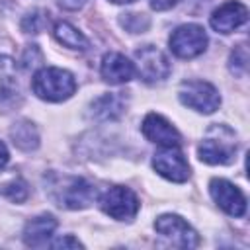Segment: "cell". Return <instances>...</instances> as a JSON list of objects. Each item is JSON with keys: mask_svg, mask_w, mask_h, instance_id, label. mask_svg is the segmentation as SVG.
I'll use <instances>...</instances> for the list:
<instances>
[{"mask_svg": "<svg viewBox=\"0 0 250 250\" xmlns=\"http://www.w3.org/2000/svg\"><path fill=\"white\" fill-rule=\"evenodd\" d=\"M141 129H143V135L158 146H180L182 145L180 131L166 117H162L158 113H148L143 119Z\"/></svg>", "mask_w": 250, "mask_h": 250, "instance_id": "11", "label": "cell"}, {"mask_svg": "<svg viewBox=\"0 0 250 250\" xmlns=\"http://www.w3.org/2000/svg\"><path fill=\"white\" fill-rule=\"evenodd\" d=\"M0 195H4L6 199L10 201H16V203H21L29 197V186L25 180L21 178H14L6 184H0Z\"/></svg>", "mask_w": 250, "mask_h": 250, "instance_id": "19", "label": "cell"}, {"mask_svg": "<svg viewBox=\"0 0 250 250\" xmlns=\"http://www.w3.org/2000/svg\"><path fill=\"white\" fill-rule=\"evenodd\" d=\"M20 92L18 66L8 55H0V102H8Z\"/></svg>", "mask_w": 250, "mask_h": 250, "instance_id": "16", "label": "cell"}, {"mask_svg": "<svg viewBox=\"0 0 250 250\" xmlns=\"http://www.w3.org/2000/svg\"><path fill=\"white\" fill-rule=\"evenodd\" d=\"M209 191L211 197L215 199V203L230 217H242L246 213V197L244 193L230 184L229 180L223 178H213L209 184Z\"/></svg>", "mask_w": 250, "mask_h": 250, "instance_id": "10", "label": "cell"}, {"mask_svg": "<svg viewBox=\"0 0 250 250\" xmlns=\"http://www.w3.org/2000/svg\"><path fill=\"white\" fill-rule=\"evenodd\" d=\"M236 135L229 125L215 123L207 129L197 154L205 164H230L236 156Z\"/></svg>", "mask_w": 250, "mask_h": 250, "instance_id": "2", "label": "cell"}, {"mask_svg": "<svg viewBox=\"0 0 250 250\" xmlns=\"http://www.w3.org/2000/svg\"><path fill=\"white\" fill-rule=\"evenodd\" d=\"M154 229L160 236H164L170 244H174L178 248H195V246H199L197 232L180 215H172V213L160 215L154 221Z\"/></svg>", "mask_w": 250, "mask_h": 250, "instance_id": "8", "label": "cell"}, {"mask_svg": "<svg viewBox=\"0 0 250 250\" xmlns=\"http://www.w3.org/2000/svg\"><path fill=\"white\" fill-rule=\"evenodd\" d=\"M49 246H53V248H82V242H78L74 236L66 234V236H61V238L49 242Z\"/></svg>", "mask_w": 250, "mask_h": 250, "instance_id": "23", "label": "cell"}, {"mask_svg": "<svg viewBox=\"0 0 250 250\" xmlns=\"http://www.w3.org/2000/svg\"><path fill=\"white\" fill-rule=\"evenodd\" d=\"M8 158H10V154H8V148H6V145L0 141V168H4V166L8 164Z\"/></svg>", "mask_w": 250, "mask_h": 250, "instance_id": "25", "label": "cell"}, {"mask_svg": "<svg viewBox=\"0 0 250 250\" xmlns=\"http://www.w3.org/2000/svg\"><path fill=\"white\" fill-rule=\"evenodd\" d=\"M53 35L66 49H74V51L88 49V39L84 37V33L80 29H76L72 23H68V21H59L53 27Z\"/></svg>", "mask_w": 250, "mask_h": 250, "instance_id": "17", "label": "cell"}, {"mask_svg": "<svg viewBox=\"0 0 250 250\" xmlns=\"http://www.w3.org/2000/svg\"><path fill=\"white\" fill-rule=\"evenodd\" d=\"M47 191L49 197L64 209H86L96 199V188L78 176H51Z\"/></svg>", "mask_w": 250, "mask_h": 250, "instance_id": "1", "label": "cell"}, {"mask_svg": "<svg viewBox=\"0 0 250 250\" xmlns=\"http://www.w3.org/2000/svg\"><path fill=\"white\" fill-rule=\"evenodd\" d=\"M31 90L37 98L45 102H64L76 92V80L64 68L45 66L35 72L31 80Z\"/></svg>", "mask_w": 250, "mask_h": 250, "instance_id": "3", "label": "cell"}, {"mask_svg": "<svg viewBox=\"0 0 250 250\" xmlns=\"http://www.w3.org/2000/svg\"><path fill=\"white\" fill-rule=\"evenodd\" d=\"M10 137H12V143L21 148V150H33L39 146V135H37V129L33 127V123L21 119L18 123L12 125L10 129Z\"/></svg>", "mask_w": 250, "mask_h": 250, "instance_id": "18", "label": "cell"}, {"mask_svg": "<svg viewBox=\"0 0 250 250\" xmlns=\"http://www.w3.org/2000/svg\"><path fill=\"white\" fill-rule=\"evenodd\" d=\"M178 98L184 105L199 113H213L221 105L219 90L205 80H184L180 84Z\"/></svg>", "mask_w": 250, "mask_h": 250, "instance_id": "4", "label": "cell"}, {"mask_svg": "<svg viewBox=\"0 0 250 250\" xmlns=\"http://www.w3.org/2000/svg\"><path fill=\"white\" fill-rule=\"evenodd\" d=\"M119 23H121L127 31H131V33H143V31L148 29L150 20H148V16H145V14H123V18L119 20Z\"/></svg>", "mask_w": 250, "mask_h": 250, "instance_id": "22", "label": "cell"}, {"mask_svg": "<svg viewBox=\"0 0 250 250\" xmlns=\"http://www.w3.org/2000/svg\"><path fill=\"white\" fill-rule=\"evenodd\" d=\"M57 229V219L49 213H41L27 221L23 229V242L31 248H43L49 246V240Z\"/></svg>", "mask_w": 250, "mask_h": 250, "instance_id": "15", "label": "cell"}, {"mask_svg": "<svg viewBox=\"0 0 250 250\" xmlns=\"http://www.w3.org/2000/svg\"><path fill=\"white\" fill-rule=\"evenodd\" d=\"M100 207L115 221H131L139 213V199L129 188L113 186L102 193Z\"/></svg>", "mask_w": 250, "mask_h": 250, "instance_id": "7", "label": "cell"}, {"mask_svg": "<svg viewBox=\"0 0 250 250\" xmlns=\"http://www.w3.org/2000/svg\"><path fill=\"white\" fill-rule=\"evenodd\" d=\"M100 74L107 84H125L135 74V64L121 53H105L100 64Z\"/></svg>", "mask_w": 250, "mask_h": 250, "instance_id": "13", "label": "cell"}, {"mask_svg": "<svg viewBox=\"0 0 250 250\" xmlns=\"http://www.w3.org/2000/svg\"><path fill=\"white\" fill-rule=\"evenodd\" d=\"M176 4H178V0H150V8H152V10H158V12L170 10V8L176 6Z\"/></svg>", "mask_w": 250, "mask_h": 250, "instance_id": "24", "label": "cell"}, {"mask_svg": "<svg viewBox=\"0 0 250 250\" xmlns=\"http://www.w3.org/2000/svg\"><path fill=\"white\" fill-rule=\"evenodd\" d=\"M47 23H49V14H45L43 10H33L31 14L23 16L21 31L23 33H39V31H43V27Z\"/></svg>", "mask_w": 250, "mask_h": 250, "instance_id": "21", "label": "cell"}, {"mask_svg": "<svg viewBox=\"0 0 250 250\" xmlns=\"http://www.w3.org/2000/svg\"><path fill=\"white\" fill-rule=\"evenodd\" d=\"M80 2H82V0H80Z\"/></svg>", "mask_w": 250, "mask_h": 250, "instance_id": "27", "label": "cell"}, {"mask_svg": "<svg viewBox=\"0 0 250 250\" xmlns=\"http://www.w3.org/2000/svg\"><path fill=\"white\" fill-rule=\"evenodd\" d=\"M113 4H129V2H135V0H109Z\"/></svg>", "mask_w": 250, "mask_h": 250, "instance_id": "26", "label": "cell"}, {"mask_svg": "<svg viewBox=\"0 0 250 250\" xmlns=\"http://www.w3.org/2000/svg\"><path fill=\"white\" fill-rule=\"evenodd\" d=\"M229 68L236 76H244L248 70V47L246 43H240L232 49L230 59H229Z\"/></svg>", "mask_w": 250, "mask_h": 250, "instance_id": "20", "label": "cell"}, {"mask_svg": "<svg viewBox=\"0 0 250 250\" xmlns=\"http://www.w3.org/2000/svg\"><path fill=\"white\" fill-rule=\"evenodd\" d=\"M135 62H137V74L143 82L154 84L162 82L170 74V61L168 57L154 45H145L135 51Z\"/></svg>", "mask_w": 250, "mask_h": 250, "instance_id": "6", "label": "cell"}, {"mask_svg": "<svg viewBox=\"0 0 250 250\" xmlns=\"http://www.w3.org/2000/svg\"><path fill=\"white\" fill-rule=\"evenodd\" d=\"M152 166L162 178L176 184H182L189 178V164L178 146H162L154 154Z\"/></svg>", "mask_w": 250, "mask_h": 250, "instance_id": "9", "label": "cell"}, {"mask_svg": "<svg viewBox=\"0 0 250 250\" xmlns=\"http://www.w3.org/2000/svg\"><path fill=\"white\" fill-rule=\"evenodd\" d=\"M246 20H248V8L242 2L230 0V2H225L221 8H217L211 14L209 23L217 33L227 35V33H232L234 29H238L240 25H244Z\"/></svg>", "mask_w": 250, "mask_h": 250, "instance_id": "12", "label": "cell"}, {"mask_svg": "<svg viewBox=\"0 0 250 250\" xmlns=\"http://www.w3.org/2000/svg\"><path fill=\"white\" fill-rule=\"evenodd\" d=\"M168 43L178 59H193L207 49V33L197 23H184L174 29Z\"/></svg>", "mask_w": 250, "mask_h": 250, "instance_id": "5", "label": "cell"}, {"mask_svg": "<svg viewBox=\"0 0 250 250\" xmlns=\"http://www.w3.org/2000/svg\"><path fill=\"white\" fill-rule=\"evenodd\" d=\"M125 107H127V98L121 92L104 94L90 104L88 115L94 121H113L125 113Z\"/></svg>", "mask_w": 250, "mask_h": 250, "instance_id": "14", "label": "cell"}]
</instances>
